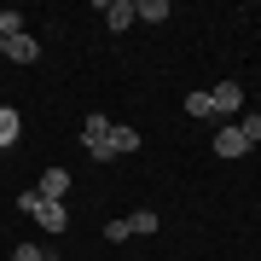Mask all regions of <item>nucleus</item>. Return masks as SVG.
<instances>
[{
    "mask_svg": "<svg viewBox=\"0 0 261 261\" xmlns=\"http://www.w3.org/2000/svg\"><path fill=\"white\" fill-rule=\"evenodd\" d=\"M0 64H6V41H0Z\"/></svg>",
    "mask_w": 261,
    "mask_h": 261,
    "instance_id": "f3484780",
    "label": "nucleus"
},
{
    "mask_svg": "<svg viewBox=\"0 0 261 261\" xmlns=\"http://www.w3.org/2000/svg\"><path fill=\"white\" fill-rule=\"evenodd\" d=\"M186 116H215V105H209V87H203V93H186Z\"/></svg>",
    "mask_w": 261,
    "mask_h": 261,
    "instance_id": "4468645a",
    "label": "nucleus"
},
{
    "mask_svg": "<svg viewBox=\"0 0 261 261\" xmlns=\"http://www.w3.org/2000/svg\"><path fill=\"white\" fill-rule=\"evenodd\" d=\"M18 140H23V116L12 111V105H0V151L18 145Z\"/></svg>",
    "mask_w": 261,
    "mask_h": 261,
    "instance_id": "6e6552de",
    "label": "nucleus"
},
{
    "mask_svg": "<svg viewBox=\"0 0 261 261\" xmlns=\"http://www.w3.org/2000/svg\"><path fill=\"white\" fill-rule=\"evenodd\" d=\"M238 134H244V145H261V111H244L238 116Z\"/></svg>",
    "mask_w": 261,
    "mask_h": 261,
    "instance_id": "f8f14e48",
    "label": "nucleus"
},
{
    "mask_svg": "<svg viewBox=\"0 0 261 261\" xmlns=\"http://www.w3.org/2000/svg\"><path fill=\"white\" fill-rule=\"evenodd\" d=\"M168 18H174L168 0H134V23H168Z\"/></svg>",
    "mask_w": 261,
    "mask_h": 261,
    "instance_id": "423d86ee",
    "label": "nucleus"
},
{
    "mask_svg": "<svg viewBox=\"0 0 261 261\" xmlns=\"http://www.w3.org/2000/svg\"><path fill=\"white\" fill-rule=\"evenodd\" d=\"M47 261H58V255H47Z\"/></svg>",
    "mask_w": 261,
    "mask_h": 261,
    "instance_id": "a211bd4d",
    "label": "nucleus"
},
{
    "mask_svg": "<svg viewBox=\"0 0 261 261\" xmlns=\"http://www.w3.org/2000/svg\"><path fill=\"white\" fill-rule=\"evenodd\" d=\"M35 58H41V41L29 35V29H23V35H12V41H6V64H35Z\"/></svg>",
    "mask_w": 261,
    "mask_h": 261,
    "instance_id": "7ed1b4c3",
    "label": "nucleus"
},
{
    "mask_svg": "<svg viewBox=\"0 0 261 261\" xmlns=\"http://www.w3.org/2000/svg\"><path fill=\"white\" fill-rule=\"evenodd\" d=\"M157 226H163V221H157V209H134V215H128V232H134V238H151Z\"/></svg>",
    "mask_w": 261,
    "mask_h": 261,
    "instance_id": "9b49d317",
    "label": "nucleus"
},
{
    "mask_svg": "<svg viewBox=\"0 0 261 261\" xmlns=\"http://www.w3.org/2000/svg\"><path fill=\"white\" fill-rule=\"evenodd\" d=\"M134 232H128V215H122V221H105V244H128Z\"/></svg>",
    "mask_w": 261,
    "mask_h": 261,
    "instance_id": "2eb2a0df",
    "label": "nucleus"
},
{
    "mask_svg": "<svg viewBox=\"0 0 261 261\" xmlns=\"http://www.w3.org/2000/svg\"><path fill=\"white\" fill-rule=\"evenodd\" d=\"M99 18H105V23H111L116 35H122V29L134 23V0H105V6H99Z\"/></svg>",
    "mask_w": 261,
    "mask_h": 261,
    "instance_id": "0eeeda50",
    "label": "nucleus"
},
{
    "mask_svg": "<svg viewBox=\"0 0 261 261\" xmlns=\"http://www.w3.org/2000/svg\"><path fill=\"white\" fill-rule=\"evenodd\" d=\"M111 128H116V122L105 116V111H93V116L82 122V145H87V151H93V145H105V140H111Z\"/></svg>",
    "mask_w": 261,
    "mask_h": 261,
    "instance_id": "39448f33",
    "label": "nucleus"
},
{
    "mask_svg": "<svg viewBox=\"0 0 261 261\" xmlns=\"http://www.w3.org/2000/svg\"><path fill=\"white\" fill-rule=\"evenodd\" d=\"M35 192L47 197V203H64V197H70V168H41Z\"/></svg>",
    "mask_w": 261,
    "mask_h": 261,
    "instance_id": "f03ea898",
    "label": "nucleus"
},
{
    "mask_svg": "<svg viewBox=\"0 0 261 261\" xmlns=\"http://www.w3.org/2000/svg\"><path fill=\"white\" fill-rule=\"evenodd\" d=\"M244 151H250V145H244L238 122H232V128H221V134H215V157H244Z\"/></svg>",
    "mask_w": 261,
    "mask_h": 261,
    "instance_id": "1a4fd4ad",
    "label": "nucleus"
},
{
    "mask_svg": "<svg viewBox=\"0 0 261 261\" xmlns=\"http://www.w3.org/2000/svg\"><path fill=\"white\" fill-rule=\"evenodd\" d=\"M209 105L232 116V111H244V87H238V82H215V87H209Z\"/></svg>",
    "mask_w": 261,
    "mask_h": 261,
    "instance_id": "20e7f679",
    "label": "nucleus"
},
{
    "mask_svg": "<svg viewBox=\"0 0 261 261\" xmlns=\"http://www.w3.org/2000/svg\"><path fill=\"white\" fill-rule=\"evenodd\" d=\"M128 151H140V128H111V157H128Z\"/></svg>",
    "mask_w": 261,
    "mask_h": 261,
    "instance_id": "9d476101",
    "label": "nucleus"
},
{
    "mask_svg": "<svg viewBox=\"0 0 261 261\" xmlns=\"http://www.w3.org/2000/svg\"><path fill=\"white\" fill-rule=\"evenodd\" d=\"M12 35H23V12L0 6V41H12Z\"/></svg>",
    "mask_w": 261,
    "mask_h": 261,
    "instance_id": "ddd939ff",
    "label": "nucleus"
},
{
    "mask_svg": "<svg viewBox=\"0 0 261 261\" xmlns=\"http://www.w3.org/2000/svg\"><path fill=\"white\" fill-rule=\"evenodd\" d=\"M18 209L41 226V232H64V226H70V209H64V203H47L41 192H23V197H18Z\"/></svg>",
    "mask_w": 261,
    "mask_h": 261,
    "instance_id": "f257e3e1",
    "label": "nucleus"
},
{
    "mask_svg": "<svg viewBox=\"0 0 261 261\" xmlns=\"http://www.w3.org/2000/svg\"><path fill=\"white\" fill-rule=\"evenodd\" d=\"M12 261H47V255H41V244H12Z\"/></svg>",
    "mask_w": 261,
    "mask_h": 261,
    "instance_id": "dca6fc26",
    "label": "nucleus"
}]
</instances>
